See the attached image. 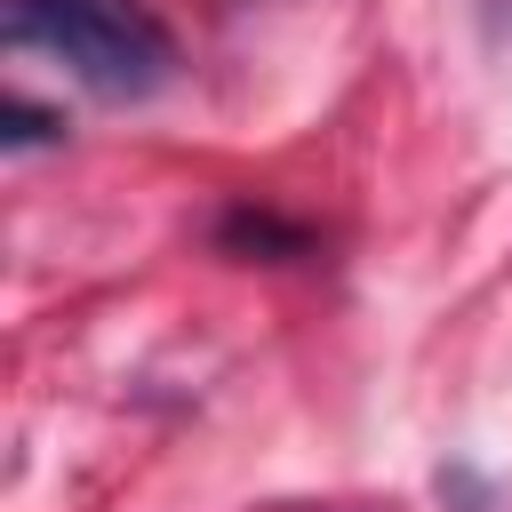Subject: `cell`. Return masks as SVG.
<instances>
[{"label":"cell","instance_id":"obj_1","mask_svg":"<svg viewBox=\"0 0 512 512\" xmlns=\"http://www.w3.org/2000/svg\"><path fill=\"white\" fill-rule=\"evenodd\" d=\"M0 40L56 56L88 96L136 104L176 80V40L144 0H0Z\"/></svg>","mask_w":512,"mask_h":512},{"label":"cell","instance_id":"obj_2","mask_svg":"<svg viewBox=\"0 0 512 512\" xmlns=\"http://www.w3.org/2000/svg\"><path fill=\"white\" fill-rule=\"evenodd\" d=\"M224 248H288V256H296L304 232H280V224L256 216V208H232V216H224Z\"/></svg>","mask_w":512,"mask_h":512},{"label":"cell","instance_id":"obj_3","mask_svg":"<svg viewBox=\"0 0 512 512\" xmlns=\"http://www.w3.org/2000/svg\"><path fill=\"white\" fill-rule=\"evenodd\" d=\"M0 136H8V152H24V144H48V136H56V120H48L40 104L8 96V112H0Z\"/></svg>","mask_w":512,"mask_h":512}]
</instances>
